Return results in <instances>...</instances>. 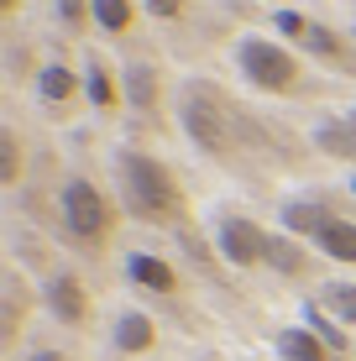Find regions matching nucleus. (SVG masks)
<instances>
[{
  "label": "nucleus",
  "mask_w": 356,
  "mask_h": 361,
  "mask_svg": "<svg viewBox=\"0 0 356 361\" xmlns=\"http://www.w3.org/2000/svg\"><path fill=\"white\" fill-rule=\"evenodd\" d=\"M116 183H121V199L137 220H152V226H173L183 220V189L178 178L168 173V163L147 152H121L116 157Z\"/></svg>",
  "instance_id": "f257e3e1"
},
{
  "label": "nucleus",
  "mask_w": 356,
  "mask_h": 361,
  "mask_svg": "<svg viewBox=\"0 0 356 361\" xmlns=\"http://www.w3.org/2000/svg\"><path fill=\"white\" fill-rule=\"evenodd\" d=\"M236 68L252 90L262 94H288L299 84V58L288 53L283 42H267V37H241L236 47Z\"/></svg>",
  "instance_id": "f03ea898"
},
{
  "label": "nucleus",
  "mask_w": 356,
  "mask_h": 361,
  "mask_svg": "<svg viewBox=\"0 0 356 361\" xmlns=\"http://www.w3.org/2000/svg\"><path fill=\"white\" fill-rule=\"evenodd\" d=\"M183 131L194 136V147H204V152L226 157L231 152V121L226 110H220L215 90H204V84H189V94H183Z\"/></svg>",
  "instance_id": "7ed1b4c3"
},
{
  "label": "nucleus",
  "mask_w": 356,
  "mask_h": 361,
  "mask_svg": "<svg viewBox=\"0 0 356 361\" xmlns=\"http://www.w3.org/2000/svg\"><path fill=\"white\" fill-rule=\"evenodd\" d=\"M63 226L73 231V241H84V246H100L110 235V204L90 178L63 183Z\"/></svg>",
  "instance_id": "20e7f679"
},
{
  "label": "nucleus",
  "mask_w": 356,
  "mask_h": 361,
  "mask_svg": "<svg viewBox=\"0 0 356 361\" xmlns=\"http://www.w3.org/2000/svg\"><path fill=\"white\" fill-rule=\"evenodd\" d=\"M215 241H220V257H226L231 267H262L267 262V235L257 220L247 215H220V226H215Z\"/></svg>",
  "instance_id": "39448f33"
},
{
  "label": "nucleus",
  "mask_w": 356,
  "mask_h": 361,
  "mask_svg": "<svg viewBox=\"0 0 356 361\" xmlns=\"http://www.w3.org/2000/svg\"><path fill=\"white\" fill-rule=\"evenodd\" d=\"M42 304H47V314H53L58 325H84V319H90V293H84V283L73 278V272H53V278H47Z\"/></svg>",
  "instance_id": "423d86ee"
},
{
  "label": "nucleus",
  "mask_w": 356,
  "mask_h": 361,
  "mask_svg": "<svg viewBox=\"0 0 356 361\" xmlns=\"http://www.w3.org/2000/svg\"><path fill=\"white\" fill-rule=\"evenodd\" d=\"M126 278L137 283V288H147V293H173L178 288L173 262H163V257H152V252H131L126 257Z\"/></svg>",
  "instance_id": "0eeeda50"
},
{
  "label": "nucleus",
  "mask_w": 356,
  "mask_h": 361,
  "mask_svg": "<svg viewBox=\"0 0 356 361\" xmlns=\"http://www.w3.org/2000/svg\"><path fill=\"white\" fill-rule=\"evenodd\" d=\"M152 345H157V325H152V314H142V309H126V314L116 319V351L142 356V351H152Z\"/></svg>",
  "instance_id": "6e6552de"
},
{
  "label": "nucleus",
  "mask_w": 356,
  "mask_h": 361,
  "mask_svg": "<svg viewBox=\"0 0 356 361\" xmlns=\"http://www.w3.org/2000/svg\"><path fill=\"white\" fill-rule=\"evenodd\" d=\"M121 94H126L131 110H157V94H163V79H157L152 63H126V79H121Z\"/></svg>",
  "instance_id": "1a4fd4ad"
},
{
  "label": "nucleus",
  "mask_w": 356,
  "mask_h": 361,
  "mask_svg": "<svg viewBox=\"0 0 356 361\" xmlns=\"http://www.w3.org/2000/svg\"><path fill=\"white\" fill-rule=\"evenodd\" d=\"M314 147H320L325 157H340V163H351V157H356V116L325 121V126L314 131Z\"/></svg>",
  "instance_id": "9d476101"
},
{
  "label": "nucleus",
  "mask_w": 356,
  "mask_h": 361,
  "mask_svg": "<svg viewBox=\"0 0 356 361\" xmlns=\"http://www.w3.org/2000/svg\"><path fill=\"white\" fill-rule=\"evenodd\" d=\"M278 356L283 361H330V345L309 325H293V330L278 335Z\"/></svg>",
  "instance_id": "9b49d317"
},
{
  "label": "nucleus",
  "mask_w": 356,
  "mask_h": 361,
  "mask_svg": "<svg viewBox=\"0 0 356 361\" xmlns=\"http://www.w3.org/2000/svg\"><path fill=\"white\" fill-rule=\"evenodd\" d=\"M37 94H42L47 105H63V99L79 94V73L68 63H42L37 68Z\"/></svg>",
  "instance_id": "f8f14e48"
},
{
  "label": "nucleus",
  "mask_w": 356,
  "mask_h": 361,
  "mask_svg": "<svg viewBox=\"0 0 356 361\" xmlns=\"http://www.w3.org/2000/svg\"><path fill=\"white\" fill-rule=\"evenodd\" d=\"M314 246H320L325 257H336V262H351V267H356V226H351V220L336 215L320 235H314Z\"/></svg>",
  "instance_id": "ddd939ff"
},
{
  "label": "nucleus",
  "mask_w": 356,
  "mask_h": 361,
  "mask_svg": "<svg viewBox=\"0 0 356 361\" xmlns=\"http://www.w3.org/2000/svg\"><path fill=\"white\" fill-rule=\"evenodd\" d=\"M94 27L110 32V37L131 32L137 27V0H94Z\"/></svg>",
  "instance_id": "4468645a"
},
{
  "label": "nucleus",
  "mask_w": 356,
  "mask_h": 361,
  "mask_svg": "<svg viewBox=\"0 0 356 361\" xmlns=\"http://www.w3.org/2000/svg\"><path fill=\"white\" fill-rule=\"evenodd\" d=\"M330 220H336V215H330L325 204H283V226H288L293 235H309V241L330 226Z\"/></svg>",
  "instance_id": "2eb2a0df"
},
{
  "label": "nucleus",
  "mask_w": 356,
  "mask_h": 361,
  "mask_svg": "<svg viewBox=\"0 0 356 361\" xmlns=\"http://www.w3.org/2000/svg\"><path fill=\"white\" fill-rule=\"evenodd\" d=\"M304 47H309V53H320V58H330V63H340L346 73H356V58L346 53V42H340V37L330 32V27H320V21L309 27V37H304Z\"/></svg>",
  "instance_id": "dca6fc26"
},
{
  "label": "nucleus",
  "mask_w": 356,
  "mask_h": 361,
  "mask_svg": "<svg viewBox=\"0 0 356 361\" xmlns=\"http://www.w3.org/2000/svg\"><path fill=\"white\" fill-rule=\"evenodd\" d=\"M320 309H325V314H336L340 325H356V283H325Z\"/></svg>",
  "instance_id": "f3484780"
},
{
  "label": "nucleus",
  "mask_w": 356,
  "mask_h": 361,
  "mask_svg": "<svg viewBox=\"0 0 356 361\" xmlns=\"http://www.w3.org/2000/svg\"><path fill=\"white\" fill-rule=\"evenodd\" d=\"M84 90H90V105L94 110H116V79H110V68L105 63H90L84 68Z\"/></svg>",
  "instance_id": "a211bd4d"
},
{
  "label": "nucleus",
  "mask_w": 356,
  "mask_h": 361,
  "mask_svg": "<svg viewBox=\"0 0 356 361\" xmlns=\"http://www.w3.org/2000/svg\"><path fill=\"white\" fill-rule=\"evenodd\" d=\"M267 267H278V272H304L309 262H304V246L299 241H288V235H273V241H267Z\"/></svg>",
  "instance_id": "6ab92c4d"
},
{
  "label": "nucleus",
  "mask_w": 356,
  "mask_h": 361,
  "mask_svg": "<svg viewBox=\"0 0 356 361\" xmlns=\"http://www.w3.org/2000/svg\"><path fill=\"white\" fill-rule=\"evenodd\" d=\"M21 178V142L16 131H0V183H16Z\"/></svg>",
  "instance_id": "aec40b11"
},
{
  "label": "nucleus",
  "mask_w": 356,
  "mask_h": 361,
  "mask_svg": "<svg viewBox=\"0 0 356 361\" xmlns=\"http://www.w3.org/2000/svg\"><path fill=\"white\" fill-rule=\"evenodd\" d=\"M304 319H309V330H314V335H320V341L330 345V351H340V345H346V335H340V325H330V319H325V309H320V304H309V314H304Z\"/></svg>",
  "instance_id": "412c9836"
},
{
  "label": "nucleus",
  "mask_w": 356,
  "mask_h": 361,
  "mask_svg": "<svg viewBox=\"0 0 356 361\" xmlns=\"http://www.w3.org/2000/svg\"><path fill=\"white\" fill-rule=\"evenodd\" d=\"M273 27L283 32V37H293V42H304L314 21H309V16H299V11H278V16H273Z\"/></svg>",
  "instance_id": "4be33fe9"
},
{
  "label": "nucleus",
  "mask_w": 356,
  "mask_h": 361,
  "mask_svg": "<svg viewBox=\"0 0 356 361\" xmlns=\"http://www.w3.org/2000/svg\"><path fill=\"white\" fill-rule=\"evenodd\" d=\"M58 16H63V27H84V16L94 21V0H58Z\"/></svg>",
  "instance_id": "5701e85b"
},
{
  "label": "nucleus",
  "mask_w": 356,
  "mask_h": 361,
  "mask_svg": "<svg viewBox=\"0 0 356 361\" xmlns=\"http://www.w3.org/2000/svg\"><path fill=\"white\" fill-rule=\"evenodd\" d=\"M142 6H147V11H152V16H157V21H173V16H178V11H183V0H142Z\"/></svg>",
  "instance_id": "b1692460"
},
{
  "label": "nucleus",
  "mask_w": 356,
  "mask_h": 361,
  "mask_svg": "<svg viewBox=\"0 0 356 361\" xmlns=\"http://www.w3.org/2000/svg\"><path fill=\"white\" fill-rule=\"evenodd\" d=\"M32 361H63L58 351H32Z\"/></svg>",
  "instance_id": "393cba45"
},
{
  "label": "nucleus",
  "mask_w": 356,
  "mask_h": 361,
  "mask_svg": "<svg viewBox=\"0 0 356 361\" xmlns=\"http://www.w3.org/2000/svg\"><path fill=\"white\" fill-rule=\"evenodd\" d=\"M21 6V0H0V11H6V16H11V11H16Z\"/></svg>",
  "instance_id": "a878e982"
},
{
  "label": "nucleus",
  "mask_w": 356,
  "mask_h": 361,
  "mask_svg": "<svg viewBox=\"0 0 356 361\" xmlns=\"http://www.w3.org/2000/svg\"><path fill=\"white\" fill-rule=\"evenodd\" d=\"M351 194H356V178H351Z\"/></svg>",
  "instance_id": "bb28decb"
},
{
  "label": "nucleus",
  "mask_w": 356,
  "mask_h": 361,
  "mask_svg": "<svg viewBox=\"0 0 356 361\" xmlns=\"http://www.w3.org/2000/svg\"><path fill=\"white\" fill-rule=\"evenodd\" d=\"M351 37H356V27H351Z\"/></svg>",
  "instance_id": "cd10ccee"
}]
</instances>
